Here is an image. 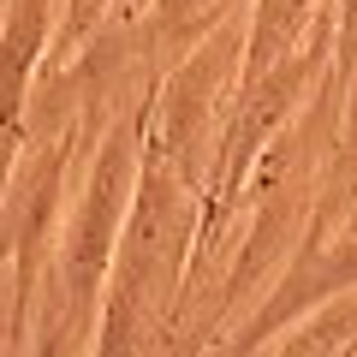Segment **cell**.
<instances>
[{"mask_svg":"<svg viewBox=\"0 0 357 357\" xmlns=\"http://www.w3.org/2000/svg\"><path fill=\"white\" fill-rule=\"evenodd\" d=\"M215 6H220V13H227V18H238V13H250V0H215Z\"/></svg>","mask_w":357,"mask_h":357,"instance_id":"52a82bcc","label":"cell"},{"mask_svg":"<svg viewBox=\"0 0 357 357\" xmlns=\"http://www.w3.org/2000/svg\"><path fill=\"white\" fill-rule=\"evenodd\" d=\"M333 6V72L351 84L357 72V0H328Z\"/></svg>","mask_w":357,"mask_h":357,"instance_id":"8992f818","label":"cell"},{"mask_svg":"<svg viewBox=\"0 0 357 357\" xmlns=\"http://www.w3.org/2000/svg\"><path fill=\"white\" fill-rule=\"evenodd\" d=\"M321 6H328V0H250L238 77H256V72H268V66H280L292 48H304V36L316 30Z\"/></svg>","mask_w":357,"mask_h":357,"instance_id":"5b68a950","label":"cell"},{"mask_svg":"<svg viewBox=\"0 0 357 357\" xmlns=\"http://www.w3.org/2000/svg\"><path fill=\"white\" fill-rule=\"evenodd\" d=\"M54 0H6L0 6V131H30V96L48 66Z\"/></svg>","mask_w":357,"mask_h":357,"instance_id":"277c9868","label":"cell"},{"mask_svg":"<svg viewBox=\"0 0 357 357\" xmlns=\"http://www.w3.org/2000/svg\"><path fill=\"white\" fill-rule=\"evenodd\" d=\"M137 6H143V0H137ZM137 6H131V13H137Z\"/></svg>","mask_w":357,"mask_h":357,"instance_id":"ba28073f","label":"cell"},{"mask_svg":"<svg viewBox=\"0 0 357 357\" xmlns=\"http://www.w3.org/2000/svg\"><path fill=\"white\" fill-rule=\"evenodd\" d=\"M340 107H345V77L328 66L321 84L310 89V102L286 119V131L250 167L244 197H238L244 227L232 238L227 274H220V292H215V333L227 316H238L256 298V286H274L280 268L298 256V244L310 232V215H316V197H321V173H328L333 137H340Z\"/></svg>","mask_w":357,"mask_h":357,"instance_id":"7a4b0ae2","label":"cell"},{"mask_svg":"<svg viewBox=\"0 0 357 357\" xmlns=\"http://www.w3.org/2000/svg\"><path fill=\"white\" fill-rule=\"evenodd\" d=\"M197 227H203V185H191L143 137L137 191H131L114 268L102 286L96 357H167L178 333V310H185Z\"/></svg>","mask_w":357,"mask_h":357,"instance_id":"6da1fadb","label":"cell"},{"mask_svg":"<svg viewBox=\"0 0 357 357\" xmlns=\"http://www.w3.org/2000/svg\"><path fill=\"white\" fill-rule=\"evenodd\" d=\"M340 292H357V232H345V238H304L298 256L280 268V280L268 286V298L238 321L227 357H256L268 340H280L286 328H298L310 310H321Z\"/></svg>","mask_w":357,"mask_h":357,"instance_id":"3957f363","label":"cell"}]
</instances>
